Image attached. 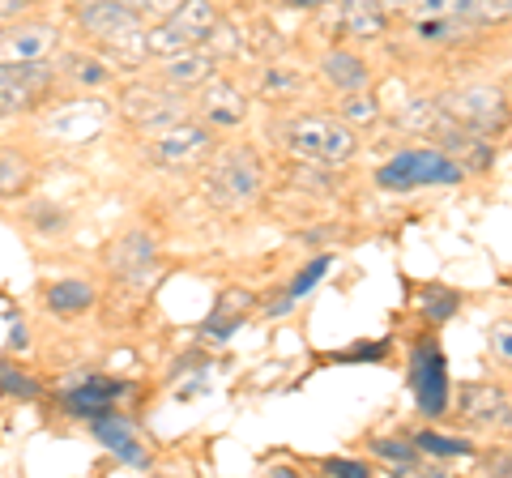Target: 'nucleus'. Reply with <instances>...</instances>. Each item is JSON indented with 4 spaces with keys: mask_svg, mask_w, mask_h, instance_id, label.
Masks as SVG:
<instances>
[{
    "mask_svg": "<svg viewBox=\"0 0 512 478\" xmlns=\"http://www.w3.org/2000/svg\"><path fill=\"white\" fill-rule=\"evenodd\" d=\"M265 193V163L252 146H227L205 163V197L222 214H244Z\"/></svg>",
    "mask_w": 512,
    "mask_h": 478,
    "instance_id": "1",
    "label": "nucleus"
},
{
    "mask_svg": "<svg viewBox=\"0 0 512 478\" xmlns=\"http://www.w3.org/2000/svg\"><path fill=\"white\" fill-rule=\"evenodd\" d=\"M278 137L291 154L320 167H342L359 154V129H350L342 116H291L278 124Z\"/></svg>",
    "mask_w": 512,
    "mask_h": 478,
    "instance_id": "2",
    "label": "nucleus"
},
{
    "mask_svg": "<svg viewBox=\"0 0 512 478\" xmlns=\"http://www.w3.org/2000/svg\"><path fill=\"white\" fill-rule=\"evenodd\" d=\"M214 154V133L205 120H175L167 129L146 133V163L158 171H192L205 167Z\"/></svg>",
    "mask_w": 512,
    "mask_h": 478,
    "instance_id": "3",
    "label": "nucleus"
},
{
    "mask_svg": "<svg viewBox=\"0 0 512 478\" xmlns=\"http://www.w3.org/2000/svg\"><path fill=\"white\" fill-rule=\"evenodd\" d=\"M120 116L133 124L137 133H158L167 129V124L184 120L188 116V99L184 90L175 86H150V82H133L120 90Z\"/></svg>",
    "mask_w": 512,
    "mask_h": 478,
    "instance_id": "4",
    "label": "nucleus"
},
{
    "mask_svg": "<svg viewBox=\"0 0 512 478\" xmlns=\"http://www.w3.org/2000/svg\"><path fill=\"white\" fill-rule=\"evenodd\" d=\"M461 163H453L440 146H427V150H402L393 154L389 163L376 171L380 188H423V184H457L461 180Z\"/></svg>",
    "mask_w": 512,
    "mask_h": 478,
    "instance_id": "5",
    "label": "nucleus"
},
{
    "mask_svg": "<svg viewBox=\"0 0 512 478\" xmlns=\"http://www.w3.org/2000/svg\"><path fill=\"white\" fill-rule=\"evenodd\" d=\"M444 116L448 120H457V124H466V129L474 133H483V137H495L508 124V99H504V90L500 86H483V82H474V86H461V90H448L444 99Z\"/></svg>",
    "mask_w": 512,
    "mask_h": 478,
    "instance_id": "6",
    "label": "nucleus"
},
{
    "mask_svg": "<svg viewBox=\"0 0 512 478\" xmlns=\"http://www.w3.org/2000/svg\"><path fill=\"white\" fill-rule=\"evenodd\" d=\"M111 120V103L99 99V94H82V99H69L52 107L43 116V133L52 141H64V146H86L94 141Z\"/></svg>",
    "mask_w": 512,
    "mask_h": 478,
    "instance_id": "7",
    "label": "nucleus"
},
{
    "mask_svg": "<svg viewBox=\"0 0 512 478\" xmlns=\"http://www.w3.org/2000/svg\"><path fill=\"white\" fill-rule=\"evenodd\" d=\"M60 52V26L56 22H5L0 30V65L13 69H39Z\"/></svg>",
    "mask_w": 512,
    "mask_h": 478,
    "instance_id": "8",
    "label": "nucleus"
},
{
    "mask_svg": "<svg viewBox=\"0 0 512 478\" xmlns=\"http://www.w3.org/2000/svg\"><path fill=\"white\" fill-rule=\"evenodd\" d=\"M77 30L90 39H99L103 47H116V43H128L146 30V18L137 9L120 5V0H94V5L77 9Z\"/></svg>",
    "mask_w": 512,
    "mask_h": 478,
    "instance_id": "9",
    "label": "nucleus"
},
{
    "mask_svg": "<svg viewBox=\"0 0 512 478\" xmlns=\"http://www.w3.org/2000/svg\"><path fill=\"white\" fill-rule=\"evenodd\" d=\"M107 265H111V274L124 278V282L150 286L158 274V248L146 231H128L116 239V244H107Z\"/></svg>",
    "mask_w": 512,
    "mask_h": 478,
    "instance_id": "10",
    "label": "nucleus"
},
{
    "mask_svg": "<svg viewBox=\"0 0 512 478\" xmlns=\"http://www.w3.org/2000/svg\"><path fill=\"white\" fill-rule=\"evenodd\" d=\"M197 111L210 129H239L248 120V94L239 90L231 77H210L205 86H197Z\"/></svg>",
    "mask_w": 512,
    "mask_h": 478,
    "instance_id": "11",
    "label": "nucleus"
},
{
    "mask_svg": "<svg viewBox=\"0 0 512 478\" xmlns=\"http://www.w3.org/2000/svg\"><path fill=\"white\" fill-rule=\"evenodd\" d=\"M214 73H218V56H210L201 43H192V47H184V52H175V56L163 60V82L175 86V90H184V94L205 86Z\"/></svg>",
    "mask_w": 512,
    "mask_h": 478,
    "instance_id": "12",
    "label": "nucleus"
},
{
    "mask_svg": "<svg viewBox=\"0 0 512 478\" xmlns=\"http://www.w3.org/2000/svg\"><path fill=\"white\" fill-rule=\"evenodd\" d=\"M338 18L350 39L372 43L384 35V26H389V9H384L380 0H338Z\"/></svg>",
    "mask_w": 512,
    "mask_h": 478,
    "instance_id": "13",
    "label": "nucleus"
},
{
    "mask_svg": "<svg viewBox=\"0 0 512 478\" xmlns=\"http://www.w3.org/2000/svg\"><path fill=\"white\" fill-rule=\"evenodd\" d=\"M320 73H325V82L333 90H367L372 86V69H367V60L359 52H346V47H333V52H325V60H320Z\"/></svg>",
    "mask_w": 512,
    "mask_h": 478,
    "instance_id": "14",
    "label": "nucleus"
},
{
    "mask_svg": "<svg viewBox=\"0 0 512 478\" xmlns=\"http://www.w3.org/2000/svg\"><path fill=\"white\" fill-rule=\"evenodd\" d=\"M508 393L500 385H466L461 389V419H470L478 427H491L504 419Z\"/></svg>",
    "mask_w": 512,
    "mask_h": 478,
    "instance_id": "15",
    "label": "nucleus"
},
{
    "mask_svg": "<svg viewBox=\"0 0 512 478\" xmlns=\"http://www.w3.org/2000/svg\"><path fill=\"white\" fill-rule=\"evenodd\" d=\"M35 184V158L18 146H0V197H26Z\"/></svg>",
    "mask_w": 512,
    "mask_h": 478,
    "instance_id": "16",
    "label": "nucleus"
},
{
    "mask_svg": "<svg viewBox=\"0 0 512 478\" xmlns=\"http://www.w3.org/2000/svg\"><path fill=\"white\" fill-rule=\"evenodd\" d=\"M167 22L180 30L188 43H205V39H210V30L218 26V9L210 5V0H184V5L175 9Z\"/></svg>",
    "mask_w": 512,
    "mask_h": 478,
    "instance_id": "17",
    "label": "nucleus"
},
{
    "mask_svg": "<svg viewBox=\"0 0 512 478\" xmlns=\"http://www.w3.org/2000/svg\"><path fill=\"white\" fill-rule=\"evenodd\" d=\"M94 286L82 282V278H64V282H52L47 286V308H52L56 316H82L94 308Z\"/></svg>",
    "mask_w": 512,
    "mask_h": 478,
    "instance_id": "18",
    "label": "nucleus"
},
{
    "mask_svg": "<svg viewBox=\"0 0 512 478\" xmlns=\"http://www.w3.org/2000/svg\"><path fill=\"white\" fill-rule=\"evenodd\" d=\"M248 308H252V295H248V291H227V295L218 299V308H214L210 321H205L201 333H205L210 342H222L227 333H235V325L248 316Z\"/></svg>",
    "mask_w": 512,
    "mask_h": 478,
    "instance_id": "19",
    "label": "nucleus"
},
{
    "mask_svg": "<svg viewBox=\"0 0 512 478\" xmlns=\"http://www.w3.org/2000/svg\"><path fill=\"white\" fill-rule=\"evenodd\" d=\"M30 73L35 69L0 65V116H13V111H22L26 103H35V82H30Z\"/></svg>",
    "mask_w": 512,
    "mask_h": 478,
    "instance_id": "20",
    "label": "nucleus"
},
{
    "mask_svg": "<svg viewBox=\"0 0 512 478\" xmlns=\"http://www.w3.org/2000/svg\"><path fill=\"white\" fill-rule=\"evenodd\" d=\"M116 393H120V389L111 385V380H90V385L64 393V410H73V414H103L107 402H111Z\"/></svg>",
    "mask_w": 512,
    "mask_h": 478,
    "instance_id": "21",
    "label": "nucleus"
},
{
    "mask_svg": "<svg viewBox=\"0 0 512 478\" xmlns=\"http://www.w3.org/2000/svg\"><path fill=\"white\" fill-rule=\"evenodd\" d=\"M338 116L350 124V129H367V124H376V120H380V99L372 94V86H367V90H350V94H342Z\"/></svg>",
    "mask_w": 512,
    "mask_h": 478,
    "instance_id": "22",
    "label": "nucleus"
},
{
    "mask_svg": "<svg viewBox=\"0 0 512 478\" xmlns=\"http://www.w3.org/2000/svg\"><path fill=\"white\" fill-rule=\"evenodd\" d=\"M141 43H146V56H154V60H167V56H175V52H184V47H192L167 18H158L154 26L141 30Z\"/></svg>",
    "mask_w": 512,
    "mask_h": 478,
    "instance_id": "23",
    "label": "nucleus"
},
{
    "mask_svg": "<svg viewBox=\"0 0 512 478\" xmlns=\"http://www.w3.org/2000/svg\"><path fill=\"white\" fill-rule=\"evenodd\" d=\"M470 22L466 18H414L410 30L419 43H453Z\"/></svg>",
    "mask_w": 512,
    "mask_h": 478,
    "instance_id": "24",
    "label": "nucleus"
},
{
    "mask_svg": "<svg viewBox=\"0 0 512 478\" xmlns=\"http://www.w3.org/2000/svg\"><path fill=\"white\" fill-rule=\"evenodd\" d=\"M256 86H261L265 99H286V94H295L303 86V77L295 69H286V65H265L261 82H256Z\"/></svg>",
    "mask_w": 512,
    "mask_h": 478,
    "instance_id": "25",
    "label": "nucleus"
},
{
    "mask_svg": "<svg viewBox=\"0 0 512 478\" xmlns=\"http://www.w3.org/2000/svg\"><path fill=\"white\" fill-rule=\"evenodd\" d=\"M94 432H99L116 453H124L128 461H141L137 449H128V444H133V427H128V423H120V419H94Z\"/></svg>",
    "mask_w": 512,
    "mask_h": 478,
    "instance_id": "26",
    "label": "nucleus"
},
{
    "mask_svg": "<svg viewBox=\"0 0 512 478\" xmlns=\"http://www.w3.org/2000/svg\"><path fill=\"white\" fill-rule=\"evenodd\" d=\"M372 453L384 457V461H393V466H402V470L419 466V444L414 440H372Z\"/></svg>",
    "mask_w": 512,
    "mask_h": 478,
    "instance_id": "27",
    "label": "nucleus"
},
{
    "mask_svg": "<svg viewBox=\"0 0 512 478\" xmlns=\"http://www.w3.org/2000/svg\"><path fill=\"white\" fill-rule=\"evenodd\" d=\"M470 26H495L512 18V0H466Z\"/></svg>",
    "mask_w": 512,
    "mask_h": 478,
    "instance_id": "28",
    "label": "nucleus"
},
{
    "mask_svg": "<svg viewBox=\"0 0 512 478\" xmlns=\"http://www.w3.org/2000/svg\"><path fill=\"white\" fill-rule=\"evenodd\" d=\"M406 13H410V22L414 18H466V0H410Z\"/></svg>",
    "mask_w": 512,
    "mask_h": 478,
    "instance_id": "29",
    "label": "nucleus"
},
{
    "mask_svg": "<svg viewBox=\"0 0 512 478\" xmlns=\"http://www.w3.org/2000/svg\"><path fill=\"white\" fill-rule=\"evenodd\" d=\"M414 444H419L423 453H440V457H466L470 453L466 440H453V436H440V432H419Z\"/></svg>",
    "mask_w": 512,
    "mask_h": 478,
    "instance_id": "30",
    "label": "nucleus"
},
{
    "mask_svg": "<svg viewBox=\"0 0 512 478\" xmlns=\"http://www.w3.org/2000/svg\"><path fill=\"white\" fill-rule=\"evenodd\" d=\"M69 65H73L69 73H73V77H77V82H82V86H103V82H107V69H103V65H99V60H94V56H73Z\"/></svg>",
    "mask_w": 512,
    "mask_h": 478,
    "instance_id": "31",
    "label": "nucleus"
},
{
    "mask_svg": "<svg viewBox=\"0 0 512 478\" xmlns=\"http://www.w3.org/2000/svg\"><path fill=\"white\" fill-rule=\"evenodd\" d=\"M491 355L512 368V321H504V325L491 329Z\"/></svg>",
    "mask_w": 512,
    "mask_h": 478,
    "instance_id": "32",
    "label": "nucleus"
},
{
    "mask_svg": "<svg viewBox=\"0 0 512 478\" xmlns=\"http://www.w3.org/2000/svg\"><path fill=\"white\" fill-rule=\"evenodd\" d=\"M35 9V0H0V22H18Z\"/></svg>",
    "mask_w": 512,
    "mask_h": 478,
    "instance_id": "33",
    "label": "nucleus"
},
{
    "mask_svg": "<svg viewBox=\"0 0 512 478\" xmlns=\"http://www.w3.org/2000/svg\"><path fill=\"white\" fill-rule=\"evenodd\" d=\"M325 470H333V474H367V466H363V461H342V457L325 461Z\"/></svg>",
    "mask_w": 512,
    "mask_h": 478,
    "instance_id": "34",
    "label": "nucleus"
},
{
    "mask_svg": "<svg viewBox=\"0 0 512 478\" xmlns=\"http://www.w3.org/2000/svg\"><path fill=\"white\" fill-rule=\"evenodd\" d=\"M180 5H184V0H150V13H146V18H171V13L180 9Z\"/></svg>",
    "mask_w": 512,
    "mask_h": 478,
    "instance_id": "35",
    "label": "nucleus"
},
{
    "mask_svg": "<svg viewBox=\"0 0 512 478\" xmlns=\"http://www.w3.org/2000/svg\"><path fill=\"white\" fill-rule=\"evenodd\" d=\"M380 5L389 9V13H406V9H410V0H380Z\"/></svg>",
    "mask_w": 512,
    "mask_h": 478,
    "instance_id": "36",
    "label": "nucleus"
},
{
    "mask_svg": "<svg viewBox=\"0 0 512 478\" xmlns=\"http://www.w3.org/2000/svg\"><path fill=\"white\" fill-rule=\"evenodd\" d=\"M500 427H504V436H512V397H508V406H504V419H500Z\"/></svg>",
    "mask_w": 512,
    "mask_h": 478,
    "instance_id": "37",
    "label": "nucleus"
},
{
    "mask_svg": "<svg viewBox=\"0 0 512 478\" xmlns=\"http://www.w3.org/2000/svg\"><path fill=\"white\" fill-rule=\"evenodd\" d=\"M73 5H77V9H86V5H94V0H73Z\"/></svg>",
    "mask_w": 512,
    "mask_h": 478,
    "instance_id": "38",
    "label": "nucleus"
},
{
    "mask_svg": "<svg viewBox=\"0 0 512 478\" xmlns=\"http://www.w3.org/2000/svg\"><path fill=\"white\" fill-rule=\"evenodd\" d=\"M291 5H316V0H291Z\"/></svg>",
    "mask_w": 512,
    "mask_h": 478,
    "instance_id": "39",
    "label": "nucleus"
}]
</instances>
